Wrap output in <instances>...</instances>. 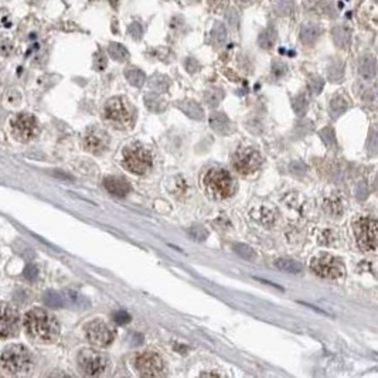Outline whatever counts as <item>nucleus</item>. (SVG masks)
Segmentation results:
<instances>
[{
  "label": "nucleus",
  "instance_id": "1",
  "mask_svg": "<svg viewBox=\"0 0 378 378\" xmlns=\"http://www.w3.org/2000/svg\"><path fill=\"white\" fill-rule=\"evenodd\" d=\"M24 329L31 339L40 343H53L58 339L60 324L53 315L43 309H31L23 319Z\"/></svg>",
  "mask_w": 378,
  "mask_h": 378
},
{
  "label": "nucleus",
  "instance_id": "2",
  "mask_svg": "<svg viewBox=\"0 0 378 378\" xmlns=\"http://www.w3.org/2000/svg\"><path fill=\"white\" fill-rule=\"evenodd\" d=\"M204 187L216 199H228L235 193V181L230 171L223 167H214L206 173Z\"/></svg>",
  "mask_w": 378,
  "mask_h": 378
},
{
  "label": "nucleus",
  "instance_id": "3",
  "mask_svg": "<svg viewBox=\"0 0 378 378\" xmlns=\"http://www.w3.org/2000/svg\"><path fill=\"white\" fill-rule=\"evenodd\" d=\"M31 355L20 344H12L2 353V367L9 374H24L30 370Z\"/></svg>",
  "mask_w": 378,
  "mask_h": 378
},
{
  "label": "nucleus",
  "instance_id": "4",
  "mask_svg": "<svg viewBox=\"0 0 378 378\" xmlns=\"http://www.w3.org/2000/svg\"><path fill=\"white\" fill-rule=\"evenodd\" d=\"M104 116L108 122L118 128H128L133 122V112H132L131 105L128 104V101L121 97L111 98L105 104Z\"/></svg>",
  "mask_w": 378,
  "mask_h": 378
},
{
  "label": "nucleus",
  "instance_id": "5",
  "mask_svg": "<svg viewBox=\"0 0 378 378\" xmlns=\"http://www.w3.org/2000/svg\"><path fill=\"white\" fill-rule=\"evenodd\" d=\"M122 164L126 170L133 174L143 176L152 167V156L145 147L139 145L126 147L124 150V160Z\"/></svg>",
  "mask_w": 378,
  "mask_h": 378
},
{
  "label": "nucleus",
  "instance_id": "6",
  "mask_svg": "<svg viewBox=\"0 0 378 378\" xmlns=\"http://www.w3.org/2000/svg\"><path fill=\"white\" fill-rule=\"evenodd\" d=\"M262 164V157L254 147H241L232 156V166L242 176L255 173Z\"/></svg>",
  "mask_w": 378,
  "mask_h": 378
},
{
  "label": "nucleus",
  "instance_id": "7",
  "mask_svg": "<svg viewBox=\"0 0 378 378\" xmlns=\"http://www.w3.org/2000/svg\"><path fill=\"white\" fill-rule=\"evenodd\" d=\"M312 270L322 276V278L336 279L341 278L344 275V265L339 258L329 254H322L319 256H315L310 262Z\"/></svg>",
  "mask_w": 378,
  "mask_h": 378
},
{
  "label": "nucleus",
  "instance_id": "8",
  "mask_svg": "<svg viewBox=\"0 0 378 378\" xmlns=\"http://www.w3.org/2000/svg\"><path fill=\"white\" fill-rule=\"evenodd\" d=\"M357 242L361 249L371 251L378 247V221L374 218H361L354 225Z\"/></svg>",
  "mask_w": 378,
  "mask_h": 378
},
{
  "label": "nucleus",
  "instance_id": "9",
  "mask_svg": "<svg viewBox=\"0 0 378 378\" xmlns=\"http://www.w3.org/2000/svg\"><path fill=\"white\" fill-rule=\"evenodd\" d=\"M12 131L15 133L17 139L22 142H29L34 139L39 133V122L36 119V116L31 114H17L10 122Z\"/></svg>",
  "mask_w": 378,
  "mask_h": 378
},
{
  "label": "nucleus",
  "instance_id": "10",
  "mask_svg": "<svg viewBox=\"0 0 378 378\" xmlns=\"http://www.w3.org/2000/svg\"><path fill=\"white\" fill-rule=\"evenodd\" d=\"M133 365L142 375L159 377V375H163V372H164V363L160 358V355L152 353V351L136 354L135 360H133Z\"/></svg>",
  "mask_w": 378,
  "mask_h": 378
},
{
  "label": "nucleus",
  "instance_id": "11",
  "mask_svg": "<svg viewBox=\"0 0 378 378\" xmlns=\"http://www.w3.org/2000/svg\"><path fill=\"white\" fill-rule=\"evenodd\" d=\"M85 334H86L88 341L97 347H108L115 339V333L109 329L108 324H105L101 320H93L86 324Z\"/></svg>",
  "mask_w": 378,
  "mask_h": 378
},
{
  "label": "nucleus",
  "instance_id": "12",
  "mask_svg": "<svg viewBox=\"0 0 378 378\" xmlns=\"http://www.w3.org/2000/svg\"><path fill=\"white\" fill-rule=\"evenodd\" d=\"M78 365L86 375H100L105 370V360L100 353L85 348L78 353Z\"/></svg>",
  "mask_w": 378,
  "mask_h": 378
},
{
  "label": "nucleus",
  "instance_id": "13",
  "mask_svg": "<svg viewBox=\"0 0 378 378\" xmlns=\"http://www.w3.org/2000/svg\"><path fill=\"white\" fill-rule=\"evenodd\" d=\"M108 133L100 129V128L88 129L84 135V139H82V145H84L85 150H88V152H91L93 154L102 153L108 147Z\"/></svg>",
  "mask_w": 378,
  "mask_h": 378
},
{
  "label": "nucleus",
  "instance_id": "14",
  "mask_svg": "<svg viewBox=\"0 0 378 378\" xmlns=\"http://www.w3.org/2000/svg\"><path fill=\"white\" fill-rule=\"evenodd\" d=\"M20 319L15 309L9 305H3L2 310V319H0V333L2 339H9L12 336H16L19 333Z\"/></svg>",
  "mask_w": 378,
  "mask_h": 378
},
{
  "label": "nucleus",
  "instance_id": "15",
  "mask_svg": "<svg viewBox=\"0 0 378 378\" xmlns=\"http://www.w3.org/2000/svg\"><path fill=\"white\" fill-rule=\"evenodd\" d=\"M332 39L337 48L347 50L353 41V31L346 24H336L332 29Z\"/></svg>",
  "mask_w": 378,
  "mask_h": 378
},
{
  "label": "nucleus",
  "instance_id": "16",
  "mask_svg": "<svg viewBox=\"0 0 378 378\" xmlns=\"http://www.w3.org/2000/svg\"><path fill=\"white\" fill-rule=\"evenodd\" d=\"M323 34V29L320 24L315 23V22H306L302 24L301 27V41L305 46H313L317 40L322 37Z\"/></svg>",
  "mask_w": 378,
  "mask_h": 378
},
{
  "label": "nucleus",
  "instance_id": "17",
  "mask_svg": "<svg viewBox=\"0 0 378 378\" xmlns=\"http://www.w3.org/2000/svg\"><path fill=\"white\" fill-rule=\"evenodd\" d=\"M104 187L115 197H125L131 192V184L122 177L109 176L104 180Z\"/></svg>",
  "mask_w": 378,
  "mask_h": 378
},
{
  "label": "nucleus",
  "instance_id": "18",
  "mask_svg": "<svg viewBox=\"0 0 378 378\" xmlns=\"http://www.w3.org/2000/svg\"><path fill=\"white\" fill-rule=\"evenodd\" d=\"M378 64L375 57L371 54H364L358 60V74L361 75L363 79L370 81L377 75Z\"/></svg>",
  "mask_w": 378,
  "mask_h": 378
},
{
  "label": "nucleus",
  "instance_id": "19",
  "mask_svg": "<svg viewBox=\"0 0 378 378\" xmlns=\"http://www.w3.org/2000/svg\"><path fill=\"white\" fill-rule=\"evenodd\" d=\"M210 126L213 128V131L220 135H227L231 132V122L228 116L224 115L223 112H216L210 116Z\"/></svg>",
  "mask_w": 378,
  "mask_h": 378
},
{
  "label": "nucleus",
  "instance_id": "20",
  "mask_svg": "<svg viewBox=\"0 0 378 378\" xmlns=\"http://www.w3.org/2000/svg\"><path fill=\"white\" fill-rule=\"evenodd\" d=\"M348 109V102L343 95H334L330 101V107H329V114L332 119H339Z\"/></svg>",
  "mask_w": 378,
  "mask_h": 378
},
{
  "label": "nucleus",
  "instance_id": "21",
  "mask_svg": "<svg viewBox=\"0 0 378 378\" xmlns=\"http://www.w3.org/2000/svg\"><path fill=\"white\" fill-rule=\"evenodd\" d=\"M344 72H346V62L340 58L333 60L327 67V78L332 82H340L344 78Z\"/></svg>",
  "mask_w": 378,
  "mask_h": 378
},
{
  "label": "nucleus",
  "instance_id": "22",
  "mask_svg": "<svg viewBox=\"0 0 378 378\" xmlns=\"http://www.w3.org/2000/svg\"><path fill=\"white\" fill-rule=\"evenodd\" d=\"M178 108L181 109L184 112L185 115L190 116L192 119H196V121H200L204 116V112H203V108L197 102L194 101H183L178 104Z\"/></svg>",
  "mask_w": 378,
  "mask_h": 378
},
{
  "label": "nucleus",
  "instance_id": "23",
  "mask_svg": "<svg viewBox=\"0 0 378 378\" xmlns=\"http://www.w3.org/2000/svg\"><path fill=\"white\" fill-rule=\"evenodd\" d=\"M275 265L276 268L284 272H288V273H301L302 272V265L299 262H296L294 259H288V258H279L275 261Z\"/></svg>",
  "mask_w": 378,
  "mask_h": 378
},
{
  "label": "nucleus",
  "instance_id": "24",
  "mask_svg": "<svg viewBox=\"0 0 378 378\" xmlns=\"http://www.w3.org/2000/svg\"><path fill=\"white\" fill-rule=\"evenodd\" d=\"M125 77L129 81V84H132L133 86H138V88H140L142 85L145 84V81H146L145 74L140 70H138V68H133V67L125 71Z\"/></svg>",
  "mask_w": 378,
  "mask_h": 378
},
{
  "label": "nucleus",
  "instance_id": "25",
  "mask_svg": "<svg viewBox=\"0 0 378 378\" xmlns=\"http://www.w3.org/2000/svg\"><path fill=\"white\" fill-rule=\"evenodd\" d=\"M64 298H62V295L57 294L54 291H48L46 294L43 295V302L46 303V306L48 308H62L65 303H64Z\"/></svg>",
  "mask_w": 378,
  "mask_h": 378
},
{
  "label": "nucleus",
  "instance_id": "26",
  "mask_svg": "<svg viewBox=\"0 0 378 378\" xmlns=\"http://www.w3.org/2000/svg\"><path fill=\"white\" fill-rule=\"evenodd\" d=\"M108 51H109V55H111L115 61L124 62L129 58V53H128V50H126L124 46L118 44V43H112V44H109Z\"/></svg>",
  "mask_w": 378,
  "mask_h": 378
},
{
  "label": "nucleus",
  "instance_id": "27",
  "mask_svg": "<svg viewBox=\"0 0 378 378\" xmlns=\"http://www.w3.org/2000/svg\"><path fill=\"white\" fill-rule=\"evenodd\" d=\"M295 0H275L273 10L279 16H288L294 12Z\"/></svg>",
  "mask_w": 378,
  "mask_h": 378
},
{
  "label": "nucleus",
  "instance_id": "28",
  "mask_svg": "<svg viewBox=\"0 0 378 378\" xmlns=\"http://www.w3.org/2000/svg\"><path fill=\"white\" fill-rule=\"evenodd\" d=\"M275 41H276V31L272 30V29L262 31L259 34V40H258L259 46L265 48V50H269L270 47L275 44Z\"/></svg>",
  "mask_w": 378,
  "mask_h": 378
},
{
  "label": "nucleus",
  "instance_id": "29",
  "mask_svg": "<svg viewBox=\"0 0 378 378\" xmlns=\"http://www.w3.org/2000/svg\"><path fill=\"white\" fill-rule=\"evenodd\" d=\"M309 107V98L306 93H299L294 101V109L298 116H303L306 114Z\"/></svg>",
  "mask_w": 378,
  "mask_h": 378
},
{
  "label": "nucleus",
  "instance_id": "30",
  "mask_svg": "<svg viewBox=\"0 0 378 378\" xmlns=\"http://www.w3.org/2000/svg\"><path fill=\"white\" fill-rule=\"evenodd\" d=\"M320 138L323 140V143L327 147H336L337 146V140H336V133L333 131V128L330 126H326L320 131Z\"/></svg>",
  "mask_w": 378,
  "mask_h": 378
},
{
  "label": "nucleus",
  "instance_id": "31",
  "mask_svg": "<svg viewBox=\"0 0 378 378\" xmlns=\"http://www.w3.org/2000/svg\"><path fill=\"white\" fill-rule=\"evenodd\" d=\"M223 98H224V92L220 88H213L206 93V102L209 104L210 107H217Z\"/></svg>",
  "mask_w": 378,
  "mask_h": 378
},
{
  "label": "nucleus",
  "instance_id": "32",
  "mask_svg": "<svg viewBox=\"0 0 378 378\" xmlns=\"http://www.w3.org/2000/svg\"><path fill=\"white\" fill-rule=\"evenodd\" d=\"M232 249H234L235 254L242 256L244 259H251V261H252L255 258L254 249L251 247H248V245H245V244H234V245H232Z\"/></svg>",
  "mask_w": 378,
  "mask_h": 378
},
{
  "label": "nucleus",
  "instance_id": "33",
  "mask_svg": "<svg viewBox=\"0 0 378 378\" xmlns=\"http://www.w3.org/2000/svg\"><path fill=\"white\" fill-rule=\"evenodd\" d=\"M145 102H146L147 108L150 111H154V112H162L164 109V102L157 95H147L145 98Z\"/></svg>",
  "mask_w": 378,
  "mask_h": 378
},
{
  "label": "nucleus",
  "instance_id": "34",
  "mask_svg": "<svg viewBox=\"0 0 378 378\" xmlns=\"http://www.w3.org/2000/svg\"><path fill=\"white\" fill-rule=\"evenodd\" d=\"M324 88V81L323 78L319 77V75H315L309 81V89L313 95H319V93L323 91Z\"/></svg>",
  "mask_w": 378,
  "mask_h": 378
},
{
  "label": "nucleus",
  "instance_id": "35",
  "mask_svg": "<svg viewBox=\"0 0 378 378\" xmlns=\"http://www.w3.org/2000/svg\"><path fill=\"white\" fill-rule=\"evenodd\" d=\"M67 296H68V301H70L74 306H77V308H88V306H89V303L86 302V299H84L81 295L75 294V292H72V291H68V292H67Z\"/></svg>",
  "mask_w": 378,
  "mask_h": 378
},
{
  "label": "nucleus",
  "instance_id": "36",
  "mask_svg": "<svg viewBox=\"0 0 378 378\" xmlns=\"http://www.w3.org/2000/svg\"><path fill=\"white\" fill-rule=\"evenodd\" d=\"M214 34H213V37L216 40L217 43H220V44H223L225 40H227V31H225L224 24H221L220 22H217L214 24V31H213Z\"/></svg>",
  "mask_w": 378,
  "mask_h": 378
},
{
  "label": "nucleus",
  "instance_id": "37",
  "mask_svg": "<svg viewBox=\"0 0 378 378\" xmlns=\"http://www.w3.org/2000/svg\"><path fill=\"white\" fill-rule=\"evenodd\" d=\"M367 149L371 154L378 153V132H370L368 140H367Z\"/></svg>",
  "mask_w": 378,
  "mask_h": 378
},
{
  "label": "nucleus",
  "instance_id": "38",
  "mask_svg": "<svg viewBox=\"0 0 378 378\" xmlns=\"http://www.w3.org/2000/svg\"><path fill=\"white\" fill-rule=\"evenodd\" d=\"M286 72H288V67H286V64H284L282 61H278V60H275V61L272 62V74H273L275 77L276 78L284 77Z\"/></svg>",
  "mask_w": 378,
  "mask_h": 378
},
{
  "label": "nucleus",
  "instance_id": "39",
  "mask_svg": "<svg viewBox=\"0 0 378 378\" xmlns=\"http://www.w3.org/2000/svg\"><path fill=\"white\" fill-rule=\"evenodd\" d=\"M354 193L355 197H357L358 200H365L367 196H368V187H367V183H365V181H360L358 184L355 185Z\"/></svg>",
  "mask_w": 378,
  "mask_h": 378
},
{
  "label": "nucleus",
  "instance_id": "40",
  "mask_svg": "<svg viewBox=\"0 0 378 378\" xmlns=\"http://www.w3.org/2000/svg\"><path fill=\"white\" fill-rule=\"evenodd\" d=\"M114 320L116 324H126L131 322V315L125 310H118L114 313Z\"/></svg>",
  "mask_w": 378,
  "mask_h": 378
},
{
  "label": "nucleus",
  "instance_id": "41",
  "mask_svg": "<svg viewBox=\"0 0 378 378\" xmlns=\"http://www.w3.org/2000/svg\"><path fill=\"white\" fill-rule=\"evenodd\" d=\"M23 275L26 279H29V280H34V279L37 278V275H39L37 266H36V265H33V263H29V265L24 268Z\"/></svg>",
  "mask_w": 378,
  "mask_h": 378
},
{
  "label": "nucleus",
  "instance_id": "42",
  "mask_svg": "<svg viewBox=\"0 0 378 378\" xmlns=\"http://www.w3.org/2000/svg\"><path fill=\"white\" fill-rule=\"evenodd\" d=\"M306 170L308 167L303 164L302 162H294L291 164V171L294 173V174H299V176H303L305 173H306Z\"/></svg>",
  "mask_w": 378,
  "mask_h": 378
},
{
  "label": "nucleus",
  "instance_id": "43",
  "mask_svg": "<svg viewBox=\"0 0 378 378\" xmlns=\"http://www.w3.org/2000/svg\"><path fill=\"white\" fill-rule=\"evenodd\" d=\"M64 174H65V173H62V171H54L55 177L64 178V180H71V177H68V176H64Z\"/></svg>",
  "mask_w": 378,
  "mask_h": 378
},
{
  "label": "nucleus",
  "instance_id": "44",
  "mask_svg": "<svg viewBox=\"0 0 378 378\" xmlns=\"http://www.w3.org/2000/svg\"><path fill=\"white\" fill-rule=\"evenodd\" d=\"M201 375H221V374H218V372H207V371H204V372H201Z\"/></svg>",
  "mask_w": 378,
  "mask_h": 378
},
{
  "label": "nucleus",
  "instance_id": "45",
  "mask_svg": "<svg viewBox=\"0 0 378 378\" xmlns=\"http://www.w3.org/2000/svg\"><path fill=\"white\" fill-rule=\"evenodd\" d=\"M241 2H249V0H241Z\"/></svg>",
  "mask_w": 378,
  "mask_h": 378
}]
</instances>
